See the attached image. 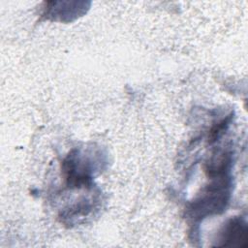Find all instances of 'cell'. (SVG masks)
<instances>
[{
    "label": "cell",
    "instance_id": "cell-1",
    "mask_svg": "<svg viewBox=\"0 0 248 248\" xmlns=\"http://www.w3.org/2000/svg\"><path fill=\"white\" fill-rule=\"evenodd\" d=\"M231 172L209 175L211 182L190 204L188 214L201 220L225 210L231 196Z\"/></svg>",
    "mask_w": 248,
    "mask_h": 248
},
{
    "label": "cell",
    "instance_id": "cell-2",
    "mask_svg": "<svg viewBox=\"0 0 248 248\" xmlns=\"http://www.w3.org/2000/svg\"><path fill=\"white\" fill-rule=\"evenodd\" d=\"M66 184L70 188H89L92 185L94 168L89 158L74 149L62 163Z\"/></svg>",
    "mask_w": 248,
    "mask_h": 248
},
{
    "label": "cell",
    "instance_id": "cell-3",
    "mask_svg": "<svg viewBox=\"0 0 248 248\" xmlns=\"http://www.w3.org/2000/svg\"><path fill=\"white\" fill-rule=\"evenodd\" d=\"M214 246L217 247H247V223L241 217L230 219L220 230Z\"/></svg>",
    "mask_w": 248,
    "mask_h": 248
}]
</instances>
